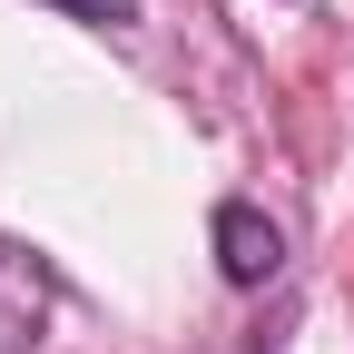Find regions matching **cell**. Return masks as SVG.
<instances>
[{"instance_id": "6da1fadb", "label": "cell", "mask_w": 354, "mask_h": 354, "mask_svg": "<svg viewBox=\"0 0 354 354\" xmlns=\"http://www.w3.org/2000/svg\"><path fill=\"white\" fill-rule=\"evenodd\" d=\"M50 266H39L30 246H0V354H39V335H50Z\"/></svg>"}, {"instance_id": "7a4b0ae2", "label": "cell", "mask_w": 354, "mask_h": 354, "mask_svg": "<svg viewBox=\"0 0 354 354\" xmlns=\"http://www.w3.org/2000/svg\"><path fill=\"white\" fill-rule=\"evenodd\" d=\"M276 266H286V227L266 207L227 197V207H216V276H227V286H266Z\"/></svg>"}, {"instance_id": "3957f363", "label": "cell", "mask_w": 354, "mask_h": 354, "mask_svg": "<svg viewBox=\"0 0 354 354\" xmlns=\"http://www.w3.org/2000/svg\"><path fill=\"white\" fill-rule=\"evenodd\" d=\"M50 10H69L88 30H138V0H50Z\"/></svg>"}]
</instances>
